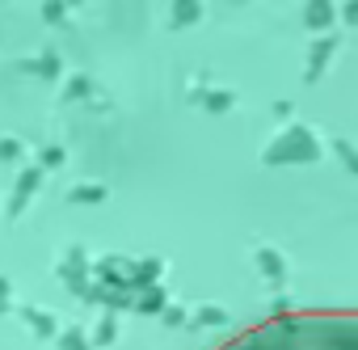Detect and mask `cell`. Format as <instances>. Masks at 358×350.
Returning <instances> with one entry per match:
<instances>
[{
    "label": "cell",
    "instance_id": "obj_1",
    "mask_svg": "<svg viewBox=\"0 0 358 350\" xmlns=\"http://www.w3.org/2000/svg\"><path fill=\"white\" fill-rule=\"evenodd\" d=\"M224 350H358V308L350 312H287L232 337Z\"/></svg>",
    "mask_w": 358,
    "mask_h": 350
}]
</instances>
